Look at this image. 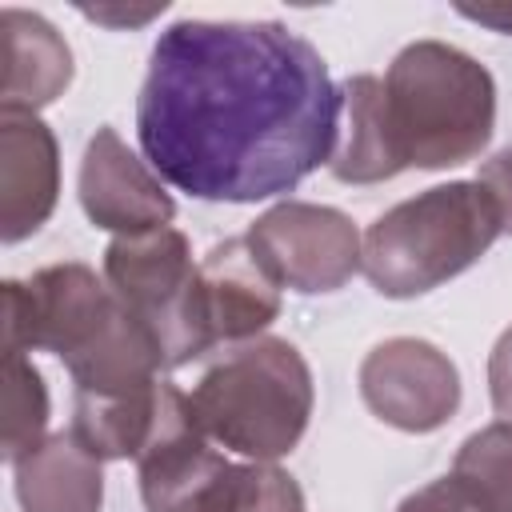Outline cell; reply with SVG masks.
Returning <instances> with one entry per match:
<instances>
[{
    "instance_id": "obj_1",
    "label": "cell",
    "mask_w": 512,
    "mask_h": 512,
    "mask_svg": "<svg viewBox=\"0 0 512 512\" xmlns=\"http://www.w3.org/2000/svg\"><path fill=\"white\" fill-rule=\"evenodd\" d=\"M344 96L324 56L276 20H176L136 100L148 164L196 200L252 204L332 160Z\"/></svg>"
},
{
    "instance_id": "obj_2",
    "label": "cell",
    "mask_w": 512,
    "mask_h": 512,
    "mask_svg": "<svg viewBox=\"0 0 512 512\" xmlns=\"http://www.w3.org/2000/svg\"><path fill=\"white\" fill-rule=\"evenodd\" d=\"M344 140L328 168L344 184H376L404 168L472 160L496 124V84L468 52L416 40L380 76H348Z\"/></svg>"
},
{
    "instance_id": "obj_3",
    "label": "cell",
    "mask_w": 512,
    "mask_h": 512,
    "mask_svg": "<svg viewBox=\"0 0 512 512\" xmlns=\"http://www.w3.org/2000/svg\"><path fill=\"white\" fill-rule=\"evenodd\" d=\"M28 348L56 352L76 380V396L124 400L160 384L152 340L84 264H56L28 284H4V352Z\"/></svg>"
},
{
    "instance_id": "obj_4",
    "label": "cell",
    "mask_w": 512,
    "mask_h": 512,
    "mask_svg": "<svg viewBox=\"0 0 512 512\" xmlns=\"http://www.w3.org/2000/svg\"><path fill=\"white\" fill-rule=\"evenodd\" d=\"M196 428L240 456L276 460L296 448L312 416L304 356L276 336L232 344L188 392Z\"/></svg>"
},
{
    "instance_id": "obj_5",
    "label": "cell",
    "mask_w": 512,
    "mask_h": 512,
    "mask_svg": "<svg viewBox=\"0 0 512 512\" xmlns=\"http://www.w3.org/2000/svg\"><path fill=\"white\" fill-rule=\"evenodd\" d=\"M500 232V204L480 180L436 184L388 208L364 232L360 264L380 296L404 300L472 268Z\"/></svg>"
},
{
    "instance_id": "obj_6",
    "label": "cell",
    "mask_w": 512,
    "mask_h": 512,
    "mask_svg": "<svg viewBox=\"0 0 512 512\" xmlns=\"http://www.w3.org/2000/svg\"><path fill=\"white\" fill-rule=\"evenodd\" d=\"M148 512H304L296 480L264 460L232 464L196 428L188 392L160 384L148 444L136 456Z\"/></svg>"
},
{
    "instance_id": "obj_7",
    "label": "cell",
    "mask_w": 512,
    "mask_h": 512,
    "mask_svg": "<svg viewBox=\"0 0 512 512\" xmlns=\"http://www.w3.org/2000/svg\"><path fill=\"white\" fill-rule=\"evenodd\" d=\"M104 276L128 316L152 340L160 368H180L212 348L200 300V264L176 228L116 236L104 252Z\"/></svg>"
},
{
    "instance_id": "obj_8",
    "label": "cell",
    "mask_w": 512,
    "mask_h": 512,
    "mask_svg": "<svg viewBox=\"0 0 512 512\" xmlns=\"http://www.w3.org/2000/svg\"><path fill=\"white\" fill-rule=\"evenodd\" d=\"M252 252L264 260L280 288L332 292L360 268L356 224L324 204H276L248 228Z\"/></svg>"
},
{
    "instance_id": "obj_9",
    "label": "cell",
    "mask_w": 512,
    "mask_h": 512,
    "mask_svg": "<svg viewBox=\"0 0 512 512\" xmlns=\"http://www.w3.org/2000/svg\"><path fill=\"white\" fill-rule=\"evenodd\" d=\"M360 396L384 424L404 432H432L456 412L460 376L436 344L396 336L364 356Z\"/></svg>"
},
{
    "instance_id": "obj_10",
    "label": "cell",
    "mask_w": 512,
    "mask_h": 512,
    "mask_svg": "<svg viewBox=\"0 0 512 512\" xmlns=\"http://www.w3.org/2000/svg\"><path fill=\"white\" fill-rule=\"evenodd\" d=\"M80 204L92 224L112 232H148L172 220V200L160 180L124 148L112 128H96L80 164Z\"/></svg>"
},
{
    "instance_id": "obj_11",
    "label": "cell",
    "mask_w": 512,
    "mask_h": 512,
    "mask_svg": "<svg viewBox=\"0 0 512 512\" xmlns=\"http://www.w3.org/2000/svg\"><path fill=\"white\" fill-rule=\"evenodd\" d=\"M200 300L204 320L216 340H252L264 324L280 312V284L264 268V260L252 252L248 236L224 240L208 248L200 260Z\"/></svg>"
},
{
    "instance_id": "obj_12",
    "label": "cell",
    "mask_w": 512,
    "mask_h": 512,
    "mask_svg": "<svg viewBox=\"0 0 512 512\" xmlns=\"http://www.w3.org/2000/svg\"><path fill=\"white\" fill-rule=\"evenodd\" d=\"M56 204V140L32 116L4 108L0 116V224L4 240L36 232Z\"/></svg>"
},
{
    "instance_id": "obj_13",
    "label": "cell",
    "mask_w": 512,
    "mask_h": 512,
    "mask_svg": "<svg viewBox=\"0 0 512 512\" xmlns=\"http://www.w3.org/2000/svg\"><path fill=\"white\" fill-rule=\"evenodd\" d=\"M0 40H4V108L32 112L68 88L72 52L44 16L4 8Z\"/></svg>"
},
{
    "instance_id": "obj_14",
    "label": "cell",
    "mask_w": 512,
    "mask_h": 512,
    "mask_svg": "<svg viewBox=\"0 0 512 512\" xmlns=\"http://www.w3.org/2000/svg\"><path fill=\"white\" fill-rule=\"evenodd\" d=\"M16 496L24 512H100V460L72 432L52 436L16 464Z\"/></svg>"
},
{
    "instance_id": "obj_15",
    "label": "cell",
    "mask_w": 512,
    "mask_h": 512,
    "mask_svg": "<svg viewBox=\"0 0 512 512\" xmlns=\"http://www.w3.org/2000/svg\"><path fill=\"white\" fill-rule=\"evenodd\" d=\"M452 476L480 512H512V424L500 420L472 432L456 452Z\"/></svg>"
},
{
    "instance_id": "obj_16",
    "label": "cell",
    "mask_w": 512,
    "mask_h": 512,
    "mask_svg": "<svg viewBox=\"0 0 512 512\" xmlns=\"http://www.w3.org/2000/svg\"><path fill=\"white\" fill-rule=\"evenodd\" d=\"M48 424V396L40 372L24 360V352H4V456L20 464L36 452Z\"/></svg>"
},
{
    "instance_id": "obj_17",
    "label": "cell",
    "mask_w": 512,
    "mask_h": 512,
    "mask_svg": "<svg viewBox=\"0 0 512 512\" xmlns=\"http://www.w3.org/2000/svg\"><path fill=\"white\" fill-rule=\"evenodd\" d=\"M396 512H480V504L460 488L456 476H440V480L424 484L420 492L404 496V504Z\"/></svg>"
},
{
    "instance_id": "obj_18",
    "label": "cell",
    "mask_w": 512,
    "mask_h": 512,
    "mask_svg": "<svg viewBox=\"0 0 512 512\" xmlns=\"http://www.w3.org/2000/svg\"><path fill=\"white\" fill-rule=\"evenodd\" d=\"M488 392H492V408L512 424V328L492 348V360H488Z\"/></svg>"
},
{
    "instance_id": "obj_19",
    "label": "cell",
    "mask_w": 512,
    "mask_h": 512,
    "mask_svg": "<svg viewBox=\"0 0 512 512\" xmlns=\"http://www.w3.org/2000/svg\"><path fill=\"white\" fill-rule=\"evenodd\" d=\"M476 180L496 196L500 216H504V232H512V144H508L504 152H496V156L480 168Z\"/></svg>"
},
{
    "instance_id": "obj_20",
    "label": "cell",
    "mask_w": 512,
    "mask_h": 512,
    "mask_svg": "<svg viewBox=\"0 0 512 512\" xmlns=\"http://www.w3.org/2000/svg\"><path fill=\"white\" fill-rule=\"evenodd\" d=\"M460 16L476 20V24H488L504 36H512V4H484V8H472V4H460Z\"/></svg>"
},
{
    "instance_id": "obj_21",
    "label": "cell",
    "mask_w": 512,
    "mask_h": 512,
    "mask_svg": "<svg viewBox=\"0 0 512 512\" xmlns=\"http://www.w3.org/2000/svg\"><path fill=\"white\" fill-rule=\"evenodd\" d=\"M156 12H164V8H140V12H108V8H84V16H88V20H100V24H144V20H152Z\"/></svg>"
}]
</instances>
